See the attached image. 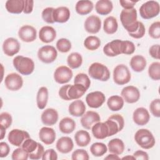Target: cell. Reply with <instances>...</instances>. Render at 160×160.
<instances>
[{
	"label": "cell",
	"mask_w": 160,
	"mask_h": 160,
	"mask_svg": "<svg viewBox=\"0 0 160 160\" xmlns=\"http://www.w3.org/2000/svg\"><path fill=\"white\" fill-rule=\"evenodd\" d=\"M148 33L152 38L159 39L160 38V22L156 21L153 22L149 28Z\"/></svg>",
	"instance_id": "bcb514c9"
},
{
	"label": "cell",
	"mask_w": 160,
	"mask_h": 160,
	"mask_svg": "<svg viewBox=\"0 0 160 160\" xmlns=\"http://www.w3.org/2000/svg\"><path fill=\"white\" fill-rule=\"evenodd\" d=\"M123 98L118 95L110 96L107 101L108 108L112 111H118L121 110L124 106Z\"/></svg>",
	"instance_id": "d6a6232c"
},
{
	"label": "cell",
	"mask_w": 160,
	"mask_h": 160,
	"mask_svg": "<svg viewBox=\"0 0 160 160\" xmlns=\"http://www.w3.org/2000/svg\"><path fill=\"white\" fill-rule=\"evenodd\" d=\"M70 18V11L65 6H60L54 9L53 19L54 22L64 23L67 22Z\"/></svg>",
	"instance_id": "cb8c5ba5"
},
{
	"label": "cell",
	"mask_w": 160,
	"mask_h": 160,
	"mask_svg": "<svg viewBox=\"0 0 160 160\" xmlns=\"http://www.w3.org/2000/svg\"><path fill=\"white\" fill-rule=\"evenodd\" d=\"M71 159L72 160H88L89 156L86 150L83 149H78L72 152Z\"/></svg>",
	"instance_id": "c3c4849f"
},
{
	"label": "cell",
	"mask_w": 160,
	"mask_h": 160,
	"mask_svg": "<svg viewBox=\"0 0 160 160\" xmlns=\"http://www.w3.org/2000/svg\"><path fill=\"white\" fill-rule=\"evenodd\" d=\"M136 49L134 44L129 41H123V49L122 54L126 55H131L134 53Z\"/></svg>",
	"instance_id": "816d5d0a"
},
{
	"label": "cell",
	"mask_w": 160,
	"mask_h": 160,
	"mask_svg": "<svg viewBox=\"0 0 160 160\" xmlns=\"http://www.w3.org/2000/svg\"><path fill=\"white\" fill-rule=\"evenodd\" d=\"M104 159H108V160H116V159H120V158L118 156V155L115 154H108L106 157L104 158Z\"/></svg>",
	"instance_id": "6125c7cd"
},
{
	"label": "cell",
	"mask_w": 160,
	"mask_h": 160,
	"mask_svg": "<svg viewBox=\"0 0 160 160\" xmlns=\"http://www.w3.org/2000/svg\"><path fill=\"white\" fill-rule=\"evenodd\" d=\"M108 148L110 152L117 155H120L123 152L125 146L121 139L119 138H114L109 141Z\"/></svg>",
	"instance_id": "4dcf8cb0"
},
{
	"label": "cell",
	"mask_w": 160,
	"mask_h": 160,
	"mask_svg": "<svg viewBox=\"0 0 160 160\" xmlns=\"http://www.w3.org/2000/svg\"><path fill=\"white\" fill-rule=\"evenodd\" d=\"M10 151V148L9 145L5 142H0V157L5 158L6 157Z\"/></svg>",
	"instance_id": "9f6ffc18"
},
{
	"label": "cell",
	"mask_w": 160,
	"mask_h": 160,
	"mask_svg": "<svg viewBox=\"0 0 160 160\" xmlns=\"http://www.w3.org/2000/svg\"><path fill=\"white\" fill-rule=\"evenodd\" d=\"M48 101V89L47 88L41 87L37 93L36 103L39 109H44L47 105Z\"/></svg>",
	"instance_id": "e575fe53"
},
{
	"label": "cell",
	"mask_w": 160,
	"mask_h": 160,
	"mask_svg": "<svg viewBox=\"0 0 160 160\" xmlns=\"http://www.w3.org/2000/svg\"><path fill=\"white\" fill-rule=\"evenodd\" d=\"M101 118L99 114L93 111H89L84 113L81 118V124L86 129H91L92 126L99 122Z\"/></svg>",
	"instance_id": "2e32d148"
},
{
	"label": "cell",
	"mask_w": 160,
	"mask_h": 160,
	"mask_svg": "<svg viewBox=\"0 0 160 160\" xmlns=\"http://www.w3.org/2000/svg\"><path fill=\"white\" fill-rule=\"evenodd\" d=\"M72 71L70 68L66 66L58 67L54 72V81L59 84L68 82L72 78Z\"/></svg>",
	"instance_id": "9c48e42d"
},
{
	"label": "cell",
	"mask_w": 160,
	"mask_h": 160,
	"mask_svg": "<svg viewBox=\"0 0 160 160\" xmlns=\"http://www.w3.org/2000/svg\"><path fill=\"white\" fill-rule=\"evenodd\" d=\"M74 139L76 144L80 147H85L91 142L89 133L85 130H79L74 135Z\"/></svg>",
	"instance_id": "d590c367"
},
{
	"label": "cell",
	"mask_w": 160,
	"mask_h": 160,
	"mask_svg": "<svg viewBox=\"0 0 160 160\" xmlns=\"http://www.w3.org/2000/svg\"><path fill=\"white\" fill-rule=\"evenodd\" d=\"M131 72L126 65L123 64L117 65L113 70L114 82L118 85H124L131 80Z\"/></svg>",
	"instance_id": "8992f818"
},
{
	"label": "cell",
	"mask_w": 160,
	"mask_h": 160,
	"mask_svg": "<svg viewBox=\"0 0 160 160\" xmlns=\"http://www.w3.org/2000/svg\"><path fill=\"white\" fill-rule=\"evenodd\" d=\"M58 56L56 48L50 45H46L39 49L38 51V59L42 62L49 64L54 62Z\"/></svg>",
	"instance_id": "52a82bcc"
},
{
	"label": "cell",
	"mask_w": 160,
	"mask_h": 160,
	"mask_svg": "<svg viewBox=\"0 0 160 160\" xmlns=\"http://www.w3.org/2000/svg\"><path fill=\"white\" fill-rule=\"evenodd\" d=\"M121 95L124 101L129 104L136 102L140 98V92L139 89L134 86L124 87L121 91Z\"/></svg>",
	"instance_id": "7c38bea8"
},
{
	"label": "cell",
	"mask_w": 160,
	"mask_h": 160,
	"mask_svg": "<svg viewBox=\"0 0 160 160\" xmlns=\"http://www.w3.org/2000/svg\"><path fill=\"white\" fill-rule=\"evenodd\" d=\"M0 131H1V138L0 139L2 140L3 139V138L5 136V134H6V129L4 128L2 126H0Z\"/></svg>",
	"instance_id": "be15d7a7"
},
{
	"label": "cell",
	"mask_w": 160,
	"mask_h": 160,
	"mask_svg": "<svg viewBox=\"0 0 160 160\" xmlns=\"http://www.w3.org/2000/svg\"><path fill=\"white\" fill-rule=\"evenodd\" d=\"M12 64L16 70L22 75H29L34 70V62L28 57L17 56L13 59Z\"/></svg>",
	"instance_id": "7a4b0ae2"
},
{
	"label": "cell",
	"mask_w": 160,
	"mask_h": 160,
	"mask_svg": "<svg viewBox=\"0 0 160 160\" xmlns=\"http://www.w3.org/2000/svg\"><path fill=\"white\" fill-rule=\"evenodd\" d=\"M12 119L11 115L7 112H3L0 114V126L3 127L6 129L9 128L12 124Z\"/></svg>",
	"instance_id": "f6af8a7d"
},
{
	"label": "cell",
	"mask_w": 160,
	"mask_h": 160,
	"mask_svg": "<svg viewBox=\"0 0 160 160\" xmlns=\"http://www.w3.org/2000/svg\"><path fill=\"white\" fill-rule=\"evenodd\" d=\"M70 86H71V84H66L60 88L58 93H59V97L62 99L65 100V101L71 100L68 95V89Z\"/></svg>",
	"instance_id": "db71d44e"
},
{
	"label": "cell",
	"mask_w": 160,
	"mask_h": 160,
	"mask_svg": "<svg viewBox=\"0 0 160 160\" xmlns=\"http://www.w3.org/2000/svg\"><path fill=\"white\" fill-rule=\"evenodd\" d=\"M92 133L94 137L98 139H104L109 136V130L105 122H98L92 128Z\"/></svg>",
	"instance_id": "d6986e66"
},
{
	"label": "cell",
	"mask_w": 160,
	"mask_h": 160,
	"mask_svg": "<svg viewBox=\"0 0 160 160\" xmlns=\"http://www.w3.org/2000/svg\"><path fill=\"white\" fill-rule=\"evenodd\" d=\"M137 11L135 8L122 9L120 14V20L124 28L128 32H134L138 28Z\"/></svg>",
	"instance_id": "6da1fadb"
},
{
	"label": "cell",
	"mask_w": 160,
	"mask_h": 160,
	"mask_svg": "<svg viewBox=\"0 0 160 160\" xmlns=\"http://www.w3.org/2000/svg\"><path fill=\"white\" fill-rule=\"evenodd\" d=\"M159 11V4L155 1H148L143 3L139 8L140 15L144 19H149L157 16Z\"/></svg>",
	"instance_id": "5b68a950"
},
{
	"label": "cell",
	"mask_w": 160,
	"mask_h": 160,
	"mask_svg": "<svg viewBox=\"0 0 160 160\" xmlns=\"http://www.w3.org/2000/svg\"><path fill=\"white\" fill-rule=\"evenodd\" d=\"M11 158L13 160H27L29 158V154L21 147H19L12 152Z\"/></svg>",
	"instance_id": "ee69618b"
},
{
	"label": "cell",
	"mask_w": 160,
	"mask_h": 160,
	"mask_svg": "<svg viewBox=\"0 0 160 160\" xmlns=\"http://www.w3.org/2000/svg\"><path fill=\"white\" fill-rule=\"evenodd\" d=\"M159 45L154 44L150 47L149 49V53L151 56L154 59H159Z\"/></svg>",
	"instance_id": "6f0895ef"
},
{
	"label": "cell",
	"mask_w": 160,
	"mask_h": 160,
	"mask_svg": "<svg viewBox=\"0 0 160 160\" xmlns=\"http://www.w3.org/2000/svg\"><path fill=\"white\" fill-rule=\"evenodd\" d=\"M135 159L138 160H148L149 156L145 151L141 150H138L135 151L132 155Z\"/></svg>",
	"instance_id": "680465c9"
},
{
	"label": "cell",
	"mask_w": 160,
	"mask_h": 160,
	"mask_svg": "<svg viewBox=\"0 0 160 160\" xmlns=\"http://www.w3.org/2000/svg\"><path fill=\"white\" fill-rule=\"evenodd\" d=\"M67 63L70 68L77 69L82 63V56L77 52H72L67 58Z\"/></svg>",
	"instance_id": "8d00e7d4"
},
{
	"label": "cell",
	"mask_w": 160,
	"mask_h": 160,
	"mask_svg": "<svg viewBox=\"0 0 160 160\" xmlns=\"http://www.w3.org/2000/svg\"><path fill=\"white\" fill-rule=\"evenodd\" d=\"M145 32H146L145 27H144L143 23L139 21L138 28L137 30L134 32H130V33H128V34L131 37H132L133 38L140 39V38H142L144 36Z\"/></svg>",
	"instance_id": "f907efd6"
},
{
	"label": "cell",
	"mask_w": 160,
	"mask_h": 160,
	"mask_svg": "<svg viewBox=\"0 0 160 160\" xmlns=\"http://www.w3.org/2000/svg\"><path fill=\"white\" fill-rule=\"evenodd\" d=\"M19 38L24 42H31L36 40L37 31L36 29L30 25H24L20 28L18 31Z\"/></svg>",
	"instance_id": "9a60e30c"
},
{
	"label": "cell",
	"mask_w": 160,
	"mask_h": 160,
	"mask_svg": "<svg viewBox=\"0 0 160 160\" xmlns=\"http://www.w3.org/2000/svg\"><path fill=\"white\" fill-rule=\"evenodd\" d=\"M113 9V4L109 0H99L95 5V9L97 13L100 15H108Z\"/></svg>",
	"instance_id": "83f0119b"
},
{
	"label": "cell",
	"mask_w": 160,
	"mask_h": 160,
	"mask_svg": "<svg viewBox=\"0 0 160 160\" xmlns=\"http://www.w3.org/2000/svg\"><path fill=\"white\" fill-rule=\"evenodd\" d=\"M76 128L75 121L69 117L62 118L59 124L60 131L64 134H70Z\"/></svg>",
	"instance_id": "f546056e"
},
{
	"label": "cell",
	"mask_w": 160,
	"mask_h": 160,
	"mask_svg": "<svg viewBox=\"0 0 160 160\" xmlns=\"http://www.w3.org/2000/svg\"><path fill=\"white\" fill-rule=\"evenodd\" d=\"M93 8L94 4L91 1H79L76 4L75 9L78 14L80 15H86L92 11Z\"/></svg>",
	"instance_id": "1f68e13d"
},
{
	"label": "cell",
	"mask_w": 160,
	"mask_h": 160,
	"mask_svg": "<svg viewBox=\"0 0 160 160\" xmlns=\"http://www.w3.org/2000/svg\"><path fill=\"white\" fill-rule=\"evenodd\" d=\"M74 84H80L85 87L86 89H88L91 85V81L86 74L79 73L78 74L74 79Z\"/></svg>",
	"instance_id": "7bdbcfd3"
},
{
	"label": "cell",
	"mask_w": 160,
	"mask_h": 160,
	"mask_svg": "<svg viewBox=\"0 0 160 160\" xmlns=\"http://www.w3.org/2000/svg\"><path fill=\"white\" fill-rule=\"evenodd\" d=\"M88 74L92 78L101 81H106L110 78L109 69L100 62L91 64L88 69Z\"/></svg>",
	"instance_id": "277c9868"
},
{
	"label": "cell",
	"mask_w": 160,
	"mask_h": 160,
	"mask_svg": "<svg viewBox=\"0 0 160 160\" xmlns=\"http://www.w3.org/2000/svg\"><path fill=\"white\" fill-rule=\"evenodd\" d=\"M106 96L101 91H94L88 93L86 97V101L89 107L98 108L105 102Z\"/></svg>",
	"instance_id": "4fadbf2b"
},
{
	"label": "cell",
	"mask_w": 160,
	"mask_h": 160,
	"mask_svg": "<svg viewBox=\"0 0 160 160\" xmlns=\"http://www.w3.org/2000/svg\"><path fill=\"white\" fill-rule=\"evenodd\" d=\"M149 109L151 114L156 118L160 117V99H155L151 101L149 105Z\"/></svg>",
	"instance_id": "681fc988"
},
{
	"label": "cell",
	"mask_w": 160,
	"mask_h": 160,
	"mask_svg": "<svg viewBox=\"0 0 160 160\" xmlns=\"http://www.w3.org/2000/svg\"><path fill=\"white\" fill-rule=\"evenodd\" d=\"M34 6V1L32 0H24V13L29 14L32 11Z\"/></svg>",
	"instance_id": "94428289"
},
{
	"label": "cell",
	"mask_w": 160,
	"mask_h": 160,
	"mask_svg": "<svg viewBox=\"0 0 160 160\" xmlns=\"http://www.w3.org/2000/svg\"><path fill=\"white\" fill-rule=\"evenodd\" d=\"M135 159L133 156H124V157L122 158V159Z\"/></svg>",
	"instance_id": "e7e4bbea"
},
{
	"label": "cell",
	"mask_w": 160,
	"mask_h": 160,
	"mask_svg": "<svg viewBox=\"0 0 160 160\" xmlns=\"http://www.w3.org/2000/svg\"><path fill=\"white\" fill-rule=\"evenodd\" d=\"M56 48L61 52H68L71 49V42L66 38H61L56 42Z\"/></svg>",
	"instance_id": "b9f144b4"
},
{
	"label": "cell",
	"mask_w": 160,
	"mask_h": 160,
	"mask_svg": "<svg viewBox=\"0 0 160 160\" xmlns=\"http://www.w3.org/2000/svg\"><path fill=\"white\" fill-rule=\"evenodd\" d=\"M5 7L8 12L12 14H20L24 11V0H8Z\"/></svg>",
	"instance_id": "484cf974"
},
{
	"label": "cell",
	"mask_w": 160,
	"mask_h": 160,
	"mask_svg": "<svg viewBox=\"0 0 160 160\" xmlns=\"http://www.w3.org/2000/svg\"><path fill=\"white\" fill-rule=\"evenodd\" d=\"M84 47L90 51H95L101 46V40L95 36H89L84 41Z\"/></svg>",
	"instance_id": "74e56055"
},
{
	"label": "cell",
	"mask_w": 160,
	"mask_h": 160,
	"mask_svg": "<svg viewBox=\"0 0 160 160\" xmlns=\"http://www.w3.org/2000/svg\"><path fill=\"white\" fill-rule=\"evenodd\" d=\"M146 59L141 55H135L130 60L129 64L132 69L135 72H142L146 66Z\"/></svg>",
	"instance_id": "4316f807"
},
{
	"label": "cell",
	"mask_w": 160,
	"mask_h": 160,
	"mask_svg": "<svg viewBox=\"0 0 160 160\" xmlns=\"http://www.w3.org/2000/svg\"><path fill=\"white\" fill-rule=\"evenodd\" d=\"M4 84L6 88L10 91H18L22 88L23 85V79L19 74L12 72L8 74L6 76Z\"/></svg>",
	"instance_id": "8fae6325"
},
{
	"label": "cell",
	"mask_w": 160,
	"mask_h": 160,
	"mask_svg": "<svg viewBox=\"0 0 160 160\" xmlns=\"http://www.w3.org/2000/svg\"><path fill=\"white\" fill-rule=\"evenodd\" d=\"M86 111V105L84 102L81 100H75L72 102L69 107H68V111L69 113L75 117H80L82 116Z\"/></svg>",
	"instance_id": "d4e9b609"
},
{
	"label": "cell",
	"mask_w": 160,
	"mask_h": 160,
	"mask_svg": "<svg viewBox=\"0 0 160 160\" xmlns=\"http://www.w3.org/2000/svg\"><path fill=\"white\" fill-rule=\"evenodd\" d=\"M149 76L155 81L160 79V62H154L150 64L148 68Z\"/></svg>",
	"instance_id": "60d3db41"
},
{
	"label": "cell",
	"mask_w": 160,
	"mask_h": 160,
	"mask_svg": "<svg viewBox=\"0 0 160 160\" xmlns=\"http://www.w3.org/2000/svg\"><path fill=\"white\" fill-rule=\"evenodd\" d=\"M44 152V147L42 144H39V148H38V149L33 153L29 155V158L31 159H33V160H37V159H39L41 158H42V156L43 155V153Z\"/></svg>",
	"instance_id": "11a10c76"
},
{
	"label": "cell",
	"mask_w": 160,
	"mask_h": 160,
	"mask_svg": "<svg viewBox=\"0 0 160 160\" xmlns=\"http://www.w3.org/2000/svg\"><path fill=\"white\" fill-rule=\"evenodd\" d=\"M28 138H30V136L27 131L18 129L11 130L8 136L10 144L17 147H21L24 141Z\"/></svg>",
	"instance_id": "ba28073f"
},
{
	"label": "cell",
	"mask_w": 160,
	"mask_h": 160,
	"mask_svg": "<svg viewBox=\"0 0 160 160\" xmlns=\"http://www.w3.org/2000/svg\"><path fill=\"white\" fill-rule=\"evenodd\" d=\"M85 30L91 34L98 33L101 28V21L100 18L95 15H91L87 18L84 22Z\"/></svg>",
	"instance_id": "e0dca14e"
},
{
	"label": "cell",
	"mask_w": 160,
	"mask_h": 160,
	"mask_svg": "<svg viewBox=\"0 0 160 160\" xmlns=\"http://www.w3.org/2000/svg\"><path fill=\"white\" fill-rule=\"evenodd\" d=\"M41 159L42 160H56L58 154L53 149H49L44 152Z\"/></svg>",
	"instance_id": "f5cc1de1"
},
{
	"label": "cell",
	"mask_w": 160,
	"mask_h": 160,
	"mask_svg": "<svg viewBox=\"0 0 160 160\" xmlns=\"http://www.w3.org/2000/svg\"><path fill=\"white\" fill-rule=\"evenodd\" d=\"M54 8L48 7L43 9L42 11V18L47 23L53 24L54 22L53 19V12Z\"/></svg>",
	"instance_id": "7dc6e473"
},
{
	"label": "cell",
	"mask_w": 160,
	"mask_h": 160,
	"mask_svg": "<svg viewBox=\"0 0 160 160\" xmlns=\"http://www.w3.org/2000/svg\"><path fill=\"white\" fill-rule=\"evenodd\" d=\"M118 28V23L114 16L107 17L103 22L104 31L108 34H114Z\"/></svg>",
	"instance_id": "836d02e7"
},
{
	"label": "cell",
	"mask_w": 160,
	"mask_h": 160,
	"mask_svg": "<svg viewBox=\"0 0 160 160\" xmlns=\"http://www.w3.org/2000/svg\"><path fill=\"white\" fill-rule=\"evenodd\" d=\"M123 41L120 39H114L107 43L103 47V52L109 57H114L122 54Z\"/></svg>",
	"instance_id": "30bf717a"
},
{
	"label": "cell",
	"mask_w": 160,
	"mask_h": 160,
	"mask_svg": "<svg viewBox=\"0 0 160 160\" xmlns=\"http://www.w3.org/2000/svg\"><path fill=\"white\" fill-rule=\"evenodd\" d=\"M39 38L42 42H51L56 38V31L54 28L51 26H43L39 30Z\"/></svg>",
	"instance_id": "44dd1931"
},
{
	"label": "cell",
	"mask_w": 160,
	"mask_h": 160,
	"mask_svg": "<svg viewBox=\"0 0 160 160\" xmlns=\"http://www.w3.org/2000/svg\"><path fill=\"white\" fill-rule=\"evenodd\" d=\"M138 1H127V0H120L119 3L121 6L124 9H130L134 8V5Z\"/></svg>",
	"instance_id": "91938a15"
},
{
	"label": "cell",
	"mask_w": 160,
	"mask_h": 160,
	"mask_svg": "<svg viewBox=\"0 0 160 160\" xmlns=\"http://www.w3.org/2000/svg\"><path fill=\"white\" fill-rule=\"evenodd\" d=\"M58 112L53 108L46 109L41 114L42 122L46 126H53L58 120Z\"/></svg>",
	"instance_id": "ffe728a7"
},
{
	"label": "cell",
	"mask_w": 160,
	"mask_h": 160,
	"mask_svg": "<svg viewBox=\"0 0 160 160\" xmlns=\"http://www.w3.org/2000/svg\"><path fill=\"white\" fill-rule=\"evenodd\" d=\"M90 151L94 156L100 157L107 152L108 148L102 142H94L91 146Z\"/></svg>",
	"instance_id": "f35d334b"
},
{
	"label": "cell",
	"mask_w": 160,
	"mask_h": 160,
	"mask_svg": "<svg viewBox=\"0 0 160 160\" xmlns=\"http://www.w3.org/2000/svg\"><path fill=\"white\" fill-rule=\"evenodd\" d=\"M19 41L14 38H8L5 39L2 44L4 53L8 56H13L19 52L20 50Z\"/></svg>",
	"instance_id": "5bb4252c"
},
{
	"label": "cell",
	"mask_w": 160,
	"mask_h": 160,
	"mask_svg": "<svg viewBox=\"0 0 160 160\" xmlns=\"http://www.w3.org/2000/svg\"><path fill=\"white\" fill-rule=\"evenodd\" d=\"M134 140L141 148L144 149L152 148L156 143L153 134L147 129L138 130L134 135Z\"/></svg>",
	"instance_id": "3957f363"
},
{
	"label": "cell",
	"mask_w": 160,
	"mask_h": 160,
	"mask_svg": "<svg viewBox=\"0 0 160 160\" xmlns=\"http://www.w3.org/2000/svg\"><path fill=\"white\" fill-rule=\"evenodd\" d=\"M39 144L40 143L36 142V141L31 138H28L24 141L21 147L29 155L33 154L38 149Z\"/></svg>",
	"instance_id": "ab89813d"
},
{
	"label": "cell",
	"mask_w": 160,
	"mask_h": 160,
	"mask_svg": "<svg viewBox=\"0 0 160 160\" xmlns=\"http://www.w3.org/2000/svg\"><path fill=\"white\" fill-rule=\"evenodd\" d=\"M86 91L87 89L84 86L80 84H74L69 87L68 95L71 100L78 99L84 94Z\"/></svg>",
	"instance_id": "f1b7e54d"
},
{
	"label": "cell",
	"mask_w": 160,
	"mask_h": 160,
	"mask_svg": "<svg viewBox=\"0 0 160 160\" xmlns=\"http://www.w3.org/2000/svg\"><path fill=\"white\" fill-rule=\"evenodd\" d=\"M132 119L135 124L138 126L146 125L150 119V115L148 111L144 108L136 109L132 114Z\"/></svg>",
	"instance_id": "ac0fdd59"
},
{
	"label": "cell",
	"mask_w": 160,
	"mask_h": 160,
	"mask_svg": "<svg viewBox=\"0 0 160 160\" xmlns=\"http://www.w3.org/2000/svg\"><path fill=\"white\" fill-rule=\"evenodd\" d=\"M56 147L59 152L62 154H67L72 150L74 143L71 138L62 136L57 141Z\"/></svg>",
	"instance_id": "603a6c76"
},
{
	"label": "cell",
	"mask_w": 160,
	"mask_h": 160,
	"mask_svg": "<svg viewBox=\"0 0 160 160\" xmlns=\"http://www.w3.org/2000/svg\"><path fill=\"white\" fill-rule=\"evenodd\" d=\"M39 138L46 145L52 144L56 139V132L52 128L42 127L39 131Z\"/></svg>",
	"instance_id": "7402d4cb"
}]
</instances>
